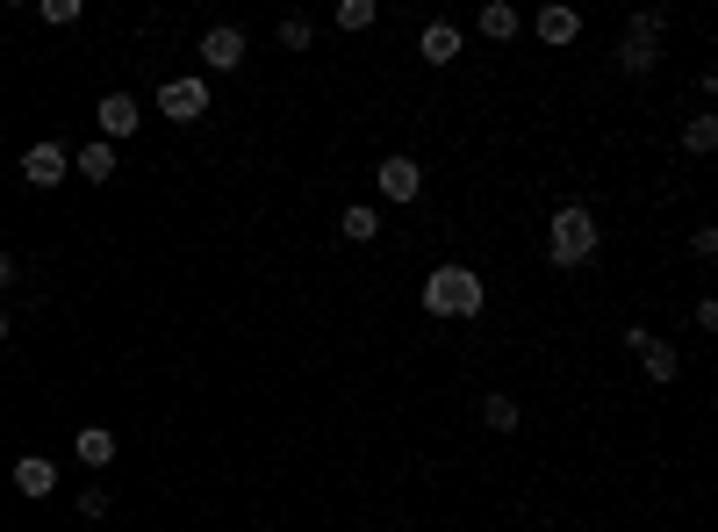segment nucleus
Wrapping results in <instances>:
<instances>
[{"instance_id": "obj_23", "label": "nucleus", "mask_w": 718, "mask_h": 532, "mask_svg": "<svg viewBox=\"0 0 718 532\" xmlns=\"http://www.w3.org/2000/svg\"><path fill=\"white\" fill-rule=\"evenodd\" d=\"M14 281V260H8V252H0V288H8Z\"/></svg>"}, {"instance_id": "obj_17", "label": "nucleus", "mask_w": 718, "mask_h": 532, "mask_svg": "<svg viewBox=\"0 0 718 532\" xmlns=\"http://www.w3.org/2000/svg\"><path fill=\"white\" fill-rule=\"evenodd\" d=\"M682 151H697V159L718 151V116H690V123H682Z\"/></svg>"}, {"instance_id": "obj_11", "label": "nucleus", "mask_w": 718, "mask_h": 532, "mask_svg": "<svg viewBox=\"0 0 718 532\" xmlns=\"http://www.w3.org/2000/svg\"><path fill=\"white\" fill-rule=\"evenodd\" d=\"M417 51H424V66H453V58H461V29L453 22H424Z\"/></svg>"}, {"instance_id": "obj_18", "label": "nucleus", "mask_w": 718, "mask_h": 532, "mask_svg": "<svg viewBox=\"0 0 718 532\" xmlns=\"http://www.w3.org/2000/svg\"><path fill=\"white\" fill-rule=\"evenodd\" d=\"M482 424L488 432H517V403L510 397H482Z\"/></svg>"}, {"instance_id": "obj_5", "label": "nucleus", "mask_w": 718, "mask_h": 532, "mask_svg": "<svg viewBox=\"0 0 718 532\" xmlns=\"http://www.w3.org/2000/svg\"><path fill=\"white\" fill-rule=\"evenodd\" d=\"M159 116L165 123H202L209 116V80H165L159 87Z\"/></svg>"}, {"instance_id": "obj_22", "label": "nucleus", "mask_w": 718, "mask_h": 532, "mask_svg": "<svg viewBox=\"0 0 718 532\" xmlns=\"http://www.w3.org/2000/svg\"><path fill=\"white\" fill-rule=\"evenodd\" d=\"M690 252H697V260H718V231H711V223H697V238H690Z\"/></svg>"}, {"instance_id": "obj_12", "label": "nucleus", "mask_w": 718, "mask_h": 532, "mask_svg": "<svg viewBox=\"0 0 718 532\" xmlns=\"http://www.w3.org/2000/svg\"><path fill=\"white\" fill-rule=\"evenodd\" d=\"M639 368H647V382L676 389V374H682V353H676V345H661V339H647V345H639Z\"/></svg>"}, {"instance_id": "obj_13", "label": "nucleus", "mask_w": 718, "mask_h": 532, "mask_svg": "<svg viewBox=\"0 0 718 532\" xmlns=\"http://www.w3.org/2000/svg\"><path fill=\"white\" fill-rule=\"evenodd\" d=\"M338 238H345V245H374V238H381V209L374 202H353L338 217Z\"/></svg>"}, {"instance_id": "obj_14", "label": "nucleus", "mask_w": 718, "mask_h": 532, "mask_svg": "<svg viewBox=\"0 0 718 532\" xmlns=\"http://www.w3.org/2000/svg\"><path fill=\"white\" fill-rule=\"evenodd\" d=\"M72 173H80V180H94V188H101V180L115 173V144H101V137H94V144H80V151H72Z\"/></svg>"}, {"instance_id": "obj_7", "label": "nucleus", "mask_w": 718, "mask_h": 532, "mask_svg": "<svg viewBox=\"0 0 718 532\" xmlns=\"http://www.w3.org/2000/svg\"><path fill=\"white\" fill-rule=\"evenodd\" d=\"M202 66H209V72H237V66H244V29H237V22L202 29Z\"/></svg>"}, {"instance_id": "obj_21", "label": "nucleus", "mask_w": 718, "mask_h": 532, "mask_svg": "<svg viewBox=\"0 0 718 532\" xmlns=\"http://www.w3.org/2000/svg\"><path fill=\"white\" fill-rule=\"evenodd\" d=\"M43 22H51V29H72V22H80V0H43Z\"/></svg>"}, {"instance_id": "obj_19", "label": "nucleus", "mask_w": 718, "mask_h": 532, "mask_svg": "<svg viewBox=\"0 0 718 532\" xmlns=\"http://www.w3.org/2000/svg\"><path fill=\"white\" fill-rule=\"evenodd\" d=\"M374 0H338V29H374Z\"/></svg>"}, {"instance_id": "obj_15", "label": "nucleus", "mask_w": 718, "mask_h": 532, "mask_svg": "<svg viewBox=\"0 0 718 532\" xmlns=\"http://www.w3.org/2000/svg\"><path fill=\"white\" fill-rule=\"evenodd\" d=\"M475 22H482V37H488V43H510L517 29H525V22H517V8H510V0H488V8L475 14Z\"/></svg>"}, {"instance_id": "obj_3", "label": "nucleus", "mask_w": 718, "mask_h": 532, "mask_svg": "<svg viewBox=\"0 0 718 532\" xmlns=\"http://www.w3.org/2000/svg\"><path fill=\"white\" fill-rule=\"evenodd\" d=\"M661 29H668V14H661V8L633 14V29H625V43H618V66L633 72V80H647V72L661 66Z\"/></svg>"}, {"instance_id": "obj_2", "label": "nucleus", "mask_w": 718, "mask_h": 532, "mask_svg": "<svg viewBox=\"0 0 718 532\" xmlns=\"http://www.w3.org/2000/svg\"><path fill=\"white\" fill-rule=\"evenodd\" d=\"M482 302H488V288H482L475 267H432L424 273V310L432 317H482Z\"/></svg>"}, {"instance_id": "obj_6", "label": "nucleus", "mask_w": 718, "mask_h": 532, "mask_svg": "<svg viewBox=\"0 0 718 532\" xmlns=\"http://www.w3.org/2000/svg\"><path fill=\"white\" fill-rule=\"evenodd\" d=\"M22 180H29V188H58V180H72V151L51 144V137H43V144H29L22 151Z\"/></svg>"}, {"instance_id": "obj_20", "label": "nucleus", "mask_w": 718, "mask_h": 532, "mask_svg": "<svg viewBox=\"0 0 718 532\" xmlns=\"http://www.w3.org/2000/svg\"><path fill=\"white\" fill-rule=\"evenodd\" d=\"M310 37H316L310 14H281V43H287V51H310Z\"/></svg>"}, {"instance_id": "obj_1", "label": "nucleus", "mask_w": 718, "mask_h": 532, "mask_svg": "<svg viewBox=\"0 0 718 532\" xmlns=\"http://www.w3.org/2000/svg\"><path fill=\"white\" fill-rule=\"evenodd\" d=\"M597 217H589V209L583 202H560L554 209V223H546V260H554V267H589V260H597Z\"/></svg>"}, {"instance_id": "obj_16", "label": "nucleus", "mask_w": 718, "mask_h": 532, "mask_svg": "<svg viewBox=\"0 0 718 532\" xmlns=\"http://www.w3.org/2000/svg\"><path fill=\"white\" fill-rule=\"evenodd\" d=\"M72 453H80V461H87V468H94V475H101V468L115 461V432H101V424H87V432L72 439Z\"/></svg>"}, {"instance_id": "obj_10", "label": "nucleus", "mask_w": 718, "mask_h": 532, "mask_svg": "<svg viewBox=\"0 0 718 532\" xmlns=\"http://www.w3.org/2000/svg\"><path fill=\"white\" fill-rule=\"evenodd\" d=\"M14 490H22V496H51V490H58V461L22 453V461H14Z\"/></svg>"}, {"instance_id": "obj_4", "label": "nucleus", "mask_w": 718, "mask_h": 532, "mask_svg": "<svg viewBox=\"0 0 718 532\" xmlns=\"http://www.w3.org/2000/svg\"><path fill=\"white\" fill-rule=\"evenodd\" d=\"M374 188H381V202H417L424 194V165L409 159V151H388V159L374 165Z\"/></svg>"}, {"instance_id": "obj_9", "label": "nucleus", "mask_w": 718, "mask_h": 532, "mask_svg": "<svg viewBox=\"0 0 718 532\" xmlns=\"http://www.w3.org/2000/svg\"><path fill=\"white\" fill-rule=\"evenodd\" d=\"M532 29H539V43L568 51V43L583 37V14H575V8H560V0H554V8H539V14H532Z\"/></svg>"}, {"instance_id": "obj_24", "label": "nucleus", "mask_w": 718, "mask_h": 532, "mask_svg": "<svg viewBox=\"0 0 718 532\" xmlns=\"http://www.w3.org/2000/svg\"><path fill=\"white\" fill-rule=\"evenodd\" d=\"M0 339H8V310H0Z\"/></svg>"}, {"instance_id": "obj_8", "label": "nucleus", "mask_w": 718, "mask_h": 532, "mask_svg": "<svg viewBox=\"0 0 718 532\" xmlns=\"http://www.w3.org/2000/svg\"><path fill=\"white\" fill-rule=\"evenodd\" d=\"M94 123H101V144H115V137H136V123H144V109H136V94H101Z\"/></svg>"}]
</instances>
